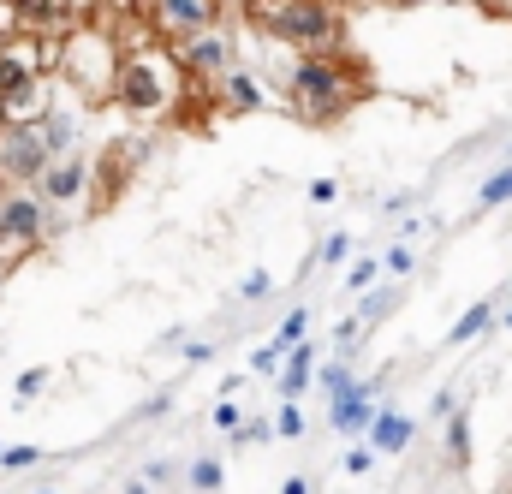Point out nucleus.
I'll list each match as a JSON object with an SVG mask.
<instances>
[{
	"label": "nucleus",
	"mask_w": 512,
	"mask_h": 494,
	"mask_svg": "<svg viewBox=\"0 0 512 494\" xmlns=\"http://www.w3.org/2000/svg\"><path fill=\"white\" fill-rule=\"evenodd\" d=\"M185 90H191V78H185V66H179V54L167 42H137V48L120 54L114 102L126 108L131 120H143V125L173 120L185 108Z\"/></svg>",
	"instance_id": "obj_1"
},
{
	"label": "nucleus",
	"mask_w": 512,
	"mask_h": 494,
	"mask_svg": "<svg viewBox=\"0 0 512 494\" xmlns=\"http://www.w3.org/2000/svg\"><path fill=\"white\" fill-rule=\"evenodd\" d=\"M364 90H370V84H364V66L346 60V48H340V54H298L292 78H286V102H292V114L304 125L340 120Z\"/></svg>",
	"instance_id": "obj_2"
},
{
	"label": "nucleus",
	"mask_w": 512,
	"mask_h": 494,
	"mask_svg": "<svg viewBox=\"0 0 512 494\" xmlns=\"http://www.w3.org/2000/svg\"><path fill=\"white\" fill-rule=\"evenodd\" d=\"M245 12L268 42H280L292 54H340L346 48V24L328 0H245Z\"/></svg>",
	"instance_id": "obj_3"
},
{
	"label": "nucleus",
	"mask_w": 512,
	"mask_h": 494,
	"mask_svg": "<svg viewBox=\"0 0 512 494\" xmlns=\"http://www.w3.org/2000/svg\"><path fill=\"white\" fill-rule=\"evenodd\" d=\"M60 72L90 96V102H102V96H114V72H120V48H114V36H102V30H72L66 42H60Z\"/></svg>",
	"instance_id": "obj_4"
},
{
	"label": "nucleus",
	"mask_w": 512,
	"mask_h": 494,
	"mask_svg": "<svg viewBox=\"0 0 512 494\" xmlns=\"http://www.w3.org/2000/svg\"><path fill=\"white\" fill-rule=\"evenodd\" d=\"M48 239V203L24 185V191H0V274L18 268L30 250Z\"/></svg>",
	"instance_id": "obj_5"
},
{
	"label": "nucleus",
	"mask_w": 512,
	"mask_h": 494,
	"mask_svg": "<svg viewBox=\"0 0 512 494\" xmlns=\"http://www.w3.org/2000/svg\"><path fill=\"white\" fill-rule=\"evenodd\" d=\"M48 167V143H42V125H0V185L6 191H24L36 185Z\"/></svg>",
	"instance_id": "obj_6"
},
{
	"label": "nucleus",
	"mask_w": 512,
	"mask_h": 494,
	"mask_svg": "<svg viewBox=\"0 0 512 494\" xmlns=\"http://www.w3.org/2000/svg\"><path fill=\"white\" fill-rule=\"evenodd\" d=\"M173 54H179V66H185V78H191V84H203V90H215V84L239 66V60H233V36H221L215 24H209V30H197L191 42H179Z\"/></svg>",
	"instance_id": "obj_7"
},
{
	"label": "nucleus",
	"mask_w": 512,
	"mask_h": 494,
	"mask_svg": "<svg viewBox=\"0 0 512 494\" xmlns=\"http://www.w3.org/2000/svg\"><path fill=\"white\" fill-rule=\"evenodd\" d=\"M209 24H215V0H149V12H143V30L161 36L167 48L191 42V36L209 30Z\"/></svg>",
	"instance_id": "obj_8"
},
{
	"label": "nucleus",
	"mask_w": 512,
	"mask_h": 494,
	"mask_svg": "<svg viewBox=\"0 0 512 494\" xmlns=\"http://www.w3.org/2000/svg\"><path fill=\"white\" fill-rule=\"evenodd\" d=\"M48 209H78V203H90V161L72 149V155H60V161H48L42 167V179L30 185Z\"/></svg>",
	"instance_id": "obj_9"
},
{
	"label": "nucleus",
	"mask_w": 512,
	"mask_h": 494,
	"mask_svg": "<svg viewBox=\"0 0 512 494\" xmlns=\"http://www.w3.org/2000/svg\"><path fill=\"white\" fill-rule=\"evenodd\" d=\"M12 24L36 42H66L78 30V6L72 0H12Z\"/></svg>",
	"instance_id": "obj_10"
},
{
	"label": "nucleus",
	"mask_w": 512,
	"mask_h": 494,
	"mask_svg": "<svg viewBox=\"0 0 512 494\" xmlns=\"http://www.w3.org/2000/svg\"><path fill=\"white\" fill-rule=\"evenodd\" d=\"M143 149L149 143H131V137H120V143H108V155H102V167H90V179H102V197H96V209H108L120 191H126L131 167L143 161Z\"/></svg>",
	"instance_id": "obj_11"
},
{
	"label": "nucleus",
	"mask_w": 512,
	"mask_h": 494,
	"mask_svg": "<svg viewBox=\"0 0 512 494\" xmlns=\"http://www.w3.org/2000/svg\"><path fill=\"white\" fill-rule=\"evenodd\" d=\"M376 387H382V381H352L346 393H334V411H328V417H334L340 435H364V429L376 423Z\"/></svg>",
	"instance_id": "obj_12"
},
{
	"label": "nucleus",
	"mask_w": 512,
	"mask_h": 494,
	"mask_svg": "<svg viewBox=\"0 0 512 494\" xmlns=\"http://www.w3.org/2000/svg\"><path fill=\"white\" fill-rule=\"evenodd\" d=\"M42 114H48V72L0 90V125H30V120H42Z\"/></svg>",
	"instance_id": "obj_13"
},
{
	"label": "nucleus",
	"mask_w": 512,
	"mask_h": 494,
	"mask_svg": "<svg viewBox=\"0 0 512 494\" xmlns=\"http://www.w3.org/2000/svg\"><path fill=\"white\" fill-rule=\"evenodd\" d=\"M215 96H221V108H233V114H256V108L268 102L262 78H256V72H245V66H233V72L215 84Z\"/></svg>",
	"instance_id": "obj_14"
},
{
	"label": "nucleus",
	"mask_w": 512,
	"mask_h": 494,
	"mask_svg": "<svg viewBox=\"0 0 512 494\" xmlns=\"http://www.w3.org/2000/svg\"><path fill=\"white\" fill-rule=\"evenodd\" d=\"M364 435H370V453H387V459H393V453H405V447H411L417 423H411L405 411H393V405H387V411H376V423H370Z\"/></svg>",
	"instance_id": "obj_15"
},
{
	"label": "nucleus",
	"mask_w": 512,
	"mask_h": 494,
	"mask_svg": "<svg viewBox=\"0 0 512 494\" xmlns=\"http://www.w3.org/2000/svg\"><path fill=\"white\" fill-rule=\"evenodd\" d=\"M36 125H42V143H48V161H60V155L78 149V125H72V114H54V108H48Z\"/></svg>",
	"instance_id": "obj_16"
},
{
	"label": "nucleus",
	"mask_w": 512,
	"mask_h": 494,
	"mask_svg": "<svg viewBox=\"0 0 512 494\" xmlns=\"http://www.w3.org/2000/svg\"><path fill=\"white\" fill-rule=\"evenodd\" d=\"M310 364H316V352H310V346L298 340V346L286 352V370H280V399H298V393L310 387V375H316Z\"/></svg>",
	"instance_id": "obj_17"
},
{
	"label": "nucleus",
	"mask_w": 512,
	"mask_h": 494,
	"mask_svg": "<svg viewBox=\"0 0 512 494\" xmlns=\"http://www.w3.org/2000/svg\"><path fill=\"white\" fill-rule=\"evenodd\" d=\"M447 459H453V471H465L471 465V411H447Z\"/></svg>",
	"instance_id": "obj_18"
},
{
	"label": "nucleus",
	"mask_w": 512,
	"mask_h": 494,
	"mask_svg": "<svg viewBox=\"0 0 512 494\" xmlns=\"http://www.w3.org/2000/svg\"><path fill=\"white\" fill-rule=\"evenodd\" d=\"M185 483H191L197 494H221V483H227V471H221V459H209V453H203V459H191Z\"/></svg>",
	"instance_id": "obj_19"
},
{
	"label": "nucleus",
	"mask_w": 512,
	"mask_h": 494,
	"mask_svg": "<svg viewBox=\"0 0 512 494\" xmlns=\"http://www.w3.org/2000/svg\"><path fill=\"white\" fill-rule=\"evenodd\" d=\"M489 316H495L489 304H471V310H465V316L453 322V334H447V346H465V340H477V334L489 328Z\"/></svg>",
	"instance_id": "obj_20"
},
{
	"label": "nucleus",
	"mask_w": 512,
	"mask_h": 494,
	"mask_svg": "<svg viewBox=\"0 0 512 494\" xmlns=\"http://www.w3.org/2000/svg\"><path fill=\"white\" fill-rule=\"evenodd\" d=\"M304 334H310V310H292V316L280 322V334H274L268 346H274V352H292V346H298Z\"/></svg>",
	"instance_id": "obj_21"
},
{
	"label": "nucleus",
	"mask_w": 512,
	"mask_h": 494,
	"mask_svg": "<svg viewBox=\"0 0 512 494\" xmlns=\"http://www.w3.org/2000/svg\"><path fill=\"white\" fill-rule=\"evenodd\" d=\"M393 310H399V292H376V298H364L358 322H364V328H376V322H382V316H393Z\"/></svg>",
	"instance_id": "obj_22"
},
{
	"label": "nucleus",
	"mask_w": 512,
	"mask_h": 494,
	"mask_svg": "<svg viewBox=\"0 0 512 494\" xmlns=\"http://www.w3.org/2000/svg\"><path fill=\"white\" fill-rule=\"evenodd\" d=\"M274 435H280V441H298V435H304V411H298V399H286V405H280Z\"/></svg>",
	"instance_id": "obj_23"
},
{
	"label": "nucleus",
	"mask_w": 512,
	"mask_h": 494,
	"mask_svg": "<svg viewBox=\"0 0 512 494\" xmlns=\"http://www.w3.org/2000/svg\"><path fill=\"white\" fill-rule=\"evenodd\" d=\"M501 203H512V161L489 179V185H483V209H501Z\"/></svg>",
	"instance_id": "obj_24"
},
{
	"label": "nucleus",
	"mask_w": 512,
	"mask_h": 494,
	"mask_svg": "<svg viewBox=\"0 0 512 494\" xmlns=\"http://www.w3.org/2000/svg\"><path fill=\"white\" fill-rule=\"evenodd\" d=\"M376 274H382V262H376V256H364V262H352L346 286H352V292H364V286H376Z\"/></svg>",
	"instance_id": "obj_25"
},
{
	"label": "nucleus",
	"mask_w": 512,
	"mask_h": 494,
	"mask_svg": "<svg viewBox=\"0 0 512 494\" xmlns=\"http://www.w3.org/2000/svg\"><path fill=\"white\" fill-rule=\"evenodd\" d=\"M209 423H215V429H221V435H233V429H239V423H245V417H239V405H233V399H221V405H215V417H209Z\"/></svg>",
	"instance_id": "obj_26"
},
{
	"label": "nucleus",
	"mask_w": 512,
	"mask_h": 494,
	"mask_svg": "<svg viewBox=\"0 0 512 494\" xmlns=\"http://www.w3.org/2000/svg\"><path fill=\"white\" fill-rule=\"evenodd\" d=\"M0 459H6V471H24V465H36L42 453H36V447H6Z\"/></svg>",
	"instance_id": "obj_27"
},
{
	"label": "nucleus",
	"mask_w": 512,
	"mask_h": 494,
	"mask_svg": "<svg viewBox=\"0 0 512 494\" xmlns=\"http://www.w3.org/2000/svg\"><path fill=\"white\" fill-rule=\"evenodd\" d=\"M370 465H376L370 447H352V453H346V471H352V477H370Z\"/></svg>",
	"instance_id": "obj_28"
},
{
	"label": "nucleus",
	"mask_w": 512,
	"mask_h": 494,
	"mask_svg": "<svg viewBox=\"0 0 512 494\" xmlns=\"http://www.w3.org/2000/svg\"><path fill=\"white\" fill-rule=\"evenodd\" d=\"M322 387H328V399H334V393H346V387H352V375L334 364V370H322Z\"/></svg>",
	"instance_id": "obj_29"
},
{
	"label": "nucleus",
	"mask_w": 512,
	"mask_h": 494,
	"mask_svg": "<svg viewBox=\"0 0 512 494\" xmlns=\"http://www.w3.org/2000/svg\"><path fill=\"white\" fill-rule=\"evenodd\" d=\"M268 286H274V280H268V274H251V280H245V286H239V298H268Z\"/></svg>",
	"instance_id": "obj_30"
},
{
	"label": "nucleus",
	"mask_w": 512,
	"mask_h": 494,
	"mask_svg": "<svg viewBox=\"0 0 512 494\" xmlns=\"http://www.w3.org/2000/svg\"><path fill=\"white\" fill-rule=\"evenodd\" d=\"M42 387H48V370H30L18 381V399H30V393H42Z\"/></svg>",
	"instance_id": "obj_31"
},
{
	"label": "nucleus",
	"mask_w": 512,
	"mask_h": 494,
	"mask_svg": "<svg viewBox=\"0 0 512 494\" xmlns=\"http://www.w3.org/2000/svg\"><path fill=\"white\" fill-rule=\"evenodd\" d=\"M387 268H393V274H411V250L393 245V250H387Z\"/></svg>",
	"instance_id": "obj_32"
},
{
	"label": "nucleus",
	"mask_w": 512,
	"mask_h": 494,
	"mask_svg": "<svg viewBox=\"0 0 512 494\" xmlns=\"http://www.w3.org/2000/svg\"><path fill=\"white\" fill-rule=\"evenodd\" d=\"M310 197H316V203H334V197H340V185H334V179H316V185H310Z\"/></svg>",
	"instance_id": "obj_33"
},
{
	"label": "nucleus",
	"mask_w": 512,
	"mask_h": 494,
	"mask_svg": "<svg viewBox=\"0 0 512 494\" xmlns=\"http://www.w3.org/2000/svg\"><path fill=\"white\" fill-rule=\"evenodd\" d=\"M453 405H459V393H453V387H441V393H435V417H447Z\"/></svg>",
	"instance_id": "obj_34"
},
{
	"label": "nucleus",
	"mask_w": 512,
	"mask_h": 494,
	"mask_svg": "<svg viewBox=\"0 0 512 494\" xmlns=\"http://www.w3.org/2000/svg\"><path fill=\"white\" fill-rule=\"evenodd\" d=\"M280 494H310V477H286V483H280Z\"/></svg>",
	"instance_id": "obj_35"
},
{
	"label": "nucleus",
	"mask_w": 512,
	"mask_h": 494,
	"mask_svg": "<svg viewBox=\"0 0 512 494\" xmlns=\"http://www.w3.org/2000/svg\"><path fill=\"white\" fill-rule=\"evenodd\" d=\"M114 6H120V12H137V18L149 12V0H114Z\"/></svg>",
	"instance_id": "obj_36"
},
{
	"label": "nucleus",
	"mask_w": 512,
	"mask_h": 494,
	"mask_svg": "<svg viewBox=\"0 0 512 494\" xmlns=\"http://www.w3.org/2000/svg\"><path fill=\"white\" fill-rule=\"evenodd\" d=\"M126 494H149V483H131V489Z\"/></svg>",
	"instance_id": "obj_37"
},
{
	"label": "nucleus",
	"mask_w": 512,
	"mask_h": 494,
	"mask_svg": "<svg viewBox=\"0 0 512 494\" xmlns=\"http://www.w3.org/2000/svg\"><path fill=\"white\" fill-rule=\"evenodd\" d=\"M42 494H60V489H42Z\"/></svg>",
	"instance_id": "obj_38"
},
{
	"label": "nucleus",
	"mask_w": 512,
	"mask_h": 494,
	"mask_svg": "<svg viewBox=\"0 0 512 494\" xmlns=\"http://www.w3.org/2000/svg\"><path fill=\"white\" fill-rule=\"evenodd\" d=\"M507 328H512V310H507Z\"/></svg>",
	"instance_id": "obj_39"
},
{
	"label": "nucleus",
	"mask_w": 512,
	"mask_h": 494,
	"mask_svg": "<svg viewBox=\"0 0 512 494\" xmlns=\"http://www.w3.org/2000/svg\"><path fill=\"white\" fill-rule=\"evenodd\" d=\"M0 453H6V447H0Z\"/></svg>",
	"instance_id": "obj_40"
},
{
	"label": "nucleus",
	"mask_w": 512,
	"mask_h": 494,
	"mask_svg": "<svg viewBox=\"0 0 512 494\" xmlns=\"http://www.w3.org/2000/svg\"><path fill=\"white\" fill-rule=\"evenodd\" d=\"M6 6H12V0H6Z\"/></svg>",
	"instance_id": "obj_41"
}]
</instances>
